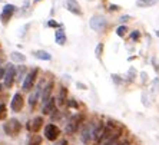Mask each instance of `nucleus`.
I'll return each instance as SVG.
<instances>
[{
    "label": "nucleus",
    "mask_w": 159,
    "mask_h": 145,
    "mask_svg": "<svg viewBox=\"0 0 159 145\" xmlns=\"http://www.w3.org/2000/svg\"><path fill=\"white\" fill-rule=\"evenodd\" d=\"M3 131L9 137H17L20 134V131H22V124L19 122L17 119L11 118L9 121H6V124L3 125Z\"/></svg>",
    "instance_id": "1"
},
{
    "label": "nucleus",
    "mask_w": 159,
    "mask_h": 145,
    "mask_svg": "<svg viewBox=\"0 0 159 145\" xmlns=\"http://www.w3.org/2000/svg\"><path fill=\"white\" fill-rule=\"evenodd\" d=\"M89 26H90V29L96 30V32H102L106 27V19L102 15H95L89 20Z\"/></svg>",
    "instance_id": "2"
},
{
    "label": "nucleus",
    "mask_w": 159,
    "mask_h": 145,
    "mask_svg": "<svg viewBox=\"0 0 159 145\" xmlns=\"http://www.w3.org/2000/svg\"><path fill=\"white\" fill-rule=\"evenodd\" d=\"M82 121H83V115H82V114H78V115L72 116V118L69 119L67 125H66V132L67 134H73V132H76V129L80 127Z\"/></svg>",
    "instance_id": "3"
},
{
    "label": "nucleus",
    "mask_w": 159,
    "mask_h": 145,
    "mask_svg": "<svg viewBox=\"0 0 159 145\" xmlns=\"http://www.w3.org/2000/svg\"><path fill=\"white\" fill-rule=\"evenodd\" d=\"M16 6L15 4H4L3 6V10H2V15H0V22L3 25H7L9 20L11 19V16L15 15L16 12Z\"/></svg>",
    "instance_id": "4"
},
{
    "label": "nucleus",
    "mask_w": 159,
    "mask_h": 145,
    "mask_svg": "<svg viewBox=\"0 0 159 145\" xmlns=\"http://www.w3.org/2000/svg\"><path fill=\"white\" fill-rule=\"evenodd\" d=\"M37 73H39V69H32V71L29 72V73L26 75V79L23 81V91H30L32 88H33V85H34V82H36V78H37Z\"/></svg>",
    "instance_id": "5"
},
{
    "label": "nucleus",
    "mask_w": 159,
    "mask_h": 145,
    "mask_svg": "<svg viewBox=\"0 0 159 145\" xmlns=\"http://www.w3.org/2000/svg\"><path fill=\"white\" fill-rule=\"evenodd\" d=\"M59 135H60V129L56 127L55 124H48L44 127V137L48 138L49 141H56Z\"/></svg>",
    "instance_id": "6"
},
{
    "label": "nucleus",
    "mask_w": 159,
    "mask_h": 145,
    "mask_svg": "<svg viewBox=\"0 0 159 145\" xmlns=\"http://www.w3.org/2000/svg\"><path fill=\"white\" fill-rule=\"evenodd\" d=\"M23 106H25V99H23L22 93H15V96H13V99H11L10 102V108L13 112H20L23 109Z\"/></svg>",
    "instance_id": "7"
},
{
    "label": "nucleus",
    "mask_w": 159,
    "mask_h": 145,
    "mask_svg": "<svg viewBox=\"0 0 159 145\" xmlns=\"http://www.w3.org/2000/svg\"><path fill=\"white\" fill-rule=\"evenodd\" d=\"M15 76H16V68L13 65H9V68L6 69V75H4V85H6V88L13 86Z\"/></svg>",
    "instance_id": "8"
},
{
    "label": "nucleus",
    "mask_w": 159,
    "mask_h": 145,
    "mask_svg": "<svg viewBox=\"0 0 159 145\" xmlns=\"http://www.w3.org/2000/svg\"><path fill=\"white\" fill-rule=\"evenodd\" d=\"M42 125H43V118H42V116H36V118H33L29 124H27V129H29L30 132L37 134L39 129L42 128Z\"/></svg>",
    "instance_id": "9"
},
{
    "label": "nucleus",
    "mask_w": 159,
    "mask_h": 145,
    "mask_svg": "<svg viewBox=\"0 0 159 145\" xmlns=\"http://www.w3.org/2000/svg\"><path fill=\"white\" fill-rule=\"evenodd\" d=\"M66 7L73 15H76V16L82 15V9H80V4L78 3V0H66Z\"/></svg>",
    "instance_id": "10"
},
{
    "label": "nucleus",
    "mask_w": 159,
    "mask_h": 145,
    "mask_svg": "<svg viewBox=\"0 0 159 145\" xmlns=\"http://www.w3.org/2000/svg\"><path fill=\"white\" fill-rule=\"evenodd\" d=\"M42 111H43L44 115H49V114H53V112L56 111V104H55V99L53 98H50L49 101H46L43 104V108H42Z\"/></svg>",
    "instance_id": "11"
},
{
    "label": "nucleus",
    "mask_w": 159,
    "mask_h": 145,
    "mask_svg": "<svg viewBox=\"0 0 159 145\" xmlns=\"http://www.w3.org/2000/svg\"><path fill=\"white\" fill-rule=\"evenodd\" d=\"M40 93H42V88L37 86L36 91L29 96V105L32 109H34V106H36V102H37V99H39V96H40Z\"/></svg>",
    "instance_id": "12"
},
{
    "label": "nucleus",
    "mask_w": 159,
    "mask_h": 145,
    "mask_svg": "<svg viewBox=\"0 0 159 145\" xmlns=\"http://www.w3.org/2000/svg\"><path fill=\"white\" fill-rule=\"evenodd\" d=\"M55 39H56V43H57V45H65V43H66V35H65L63 29H59L56 32Z\"/></svg>",
    "instance_id": "13"
},
{
    "label": "nucleus",
    "mask_w": 159,
    "mask_h": 145,
    "mask_svg": "<svg viewBox=\"0 0 159 145\" xmlns=\"http://www.w3.org/2000/svg\"><path fill=\"white\" fill-rule=\"evenodd\" d=\"M52 89H53V82H49L48 85L44 86L43 89V102L50 99V93H52Z\"/></svg>",
    "instance_id": "14"
},
{
    "label": "nucleus",
    "mask_w": 159,
    "mask_h": 145,
    "mask_svg": "<svg viewBox=\"0 0 159 145\" xmlns=\"http://www.w3.org/2000/svg\"><path fill=\"white\" fill-rule=\"evenodd\" d=\"M33 55L36 56L37 59H42V60H50V59H52V56H50V53L44 52V50H36V52H34Z\"/></svg>",
    "instance_id": "15"
},
{
    "label": "nucleus",
    "mask_w": 159,
    "mask_h": 145,
    "mask_svg": "<svg viewBox=\"0 0 159 145\" xmlns=\"http://www.w3.org/2000/svg\"><path fill=\"white\" fill-rule=\"evenodd\" d=\"M158 3V0H138L136 4L139 7H151L153 4Z\"/></svg>",
    "instance_id": "16"
},
{
    "label": "nucleus",
    "mask_w": 159,
    "mask_h": 145,
    "mask_svg": "<svg viewBox=\"0 0 159 145\" xmlns=\"http://www.w3.org/2000/svg\"><path fill=\"white\" fill-rule=\"evenodd\" d=\"M42 137L40 135H30L29 141H27V145H42Z\"/></svg>",
    "instance_id": "17"
},
{
    "label": "nucleus",
    "mask_w": 159,
    "mask_h": 145,
    "mask_svg": "<svg viewBox=\"0 0 159 145\" xmlns=\"http://www.w3.org/2000/svg\"><path fill=\"white\" fill-rule=\"evenodd\" d=\"M10 58H11V60H15V62H25V60H26V56L22 55L20 52H13L10 55Z\"/></svg>",
    "instance_id": "18"
},
{
    "label": "nucleus",
    "mask_w": 159,
    "mask_h": 145,
    "mask_svg": "<svg viewBox=\"0 0 159 145\" xmlns=\"http://www.w3.org/2000/svg\"><path fill=\"white\" fill-rule=\"evenodd\" d=\"M7 118V108L4 104H0V121H4Z\"/></svg>",
    "instance_id": "19"
},
{
    "label": "nucleus",
    "mask_w": 159,
    "mask_h": 145,
    "mask_svg": "<svg viewBox=\"0 0 159 145\" xmlns=\"http://www.w3.org/2000/svg\"><path fill=\"white\" fill-rule=\"evenodd\" d=\"M159 92V79L155 78L153 79V83H152V91H151V95H156Z\"/></svg>",
    "instance_id": "20"
},
{
    "label": "nucleus",
    "mask_w": 159,
    "mask_h": 145,
    "mask_svg": "<svg viewBox=\"0 0 159 145\" xmlns=\"http://www.w3.org/2000/svg\"><path fill=\"white\" fill-rule=\"evenodd\" d=\"M66 95H67L66 88H62V89H60V93H59V102L60 104H65V102H66Z\"/></svg>",
    "instance_id": "21"
},
{
    "label": "nucleus",
    "mask_w": 159,
    "mask_h": 145,
    "mask_svg": "<svg viewBox=\"0 0 159 145\" xmlns=\"http://www.w3.org/2000/svg\"><path fill=\"white\" fill-rule=\"evenodd\" d=\"M126 32H128V29H126V26H119L118 29H116V35H118V36H125V33Z\"/></svg>",
    "instance_id": "22"
},
{
    "label": "nucleus",
    "mask_w": 159,
    "mask_h": 145,
    "mask_svg": "<svg viewBox=\"0 0 159 145\" xmlns=\"http://www.w3.org/2000/svg\"><path fill=\"white\" fill-rule=\"evenodd\" d=\"M102 52H103V43H98L96 49H95V53H96L98 58H100V56H102Z\"/></svg>",
    "instance_id": "23"
},
{
    "label": "nucleus",
    "mask_w": 159,
    "mask_h": 145,
    "mask_svg": "<svg viewBox=\"0 0 159 145\" xmlns=\"http://www.w3.org/2000/svg\"><path fill=\"white\" fill-rule=\"evenodd\" d=\"M139 36H141V33H139L138 30H133L132 33H130V37H132V40H138V39H139Z\"/></svg>",
    "instance_id": "24"
},
{
    "label": "nucleus",
    "mask_w": 159,
    "mask_h": 145,
    "mask_svg": "<svg viewBox=\"0 0 159 145\" xmlns=\"http://www.w3.org/2000/svg\"><path fill=\"white\" fill-rule=\"evenodd\" d=\"M67 106H69V108H78V104H76L75 99H69L67 101Z\"/></svg>",
    "instance_id": "25"
},
{
    "label": "nucleus",
    "mask_w": 159,
    "mask_h": 145,
    "mask_svg": "<svg viewBox=\"0 0 159 145\" xmlns=\"http://www.w3.org/2000/svg\"><path fill=\"white\" fill-rule=\"evenodd\" d=\"M48 26L49 27H59L60 25L57 22H55V20H49V22H48Z\"/></svg>",
    "instance_id": "26"
},
{
    "label": "nucleus",
    "mask_w": 159,
    "mask_h": 145,
    "mask_svg": "<svg viewBox=\"0 0 159 145\" xmlns=\"http://www.w3.org/2000/svg\"><path fill=\"white\" fill-rule=\"evenodd\" d=\"M129 16H122V17L119 19V22H122V23H125V22H128V20H129Z\"/></svg>",
    "instance_id": "27"
},
{
    "label": "nucleus",
    "mask_w": 159,
    "mask_h": 145,
    "mask_svg": "<svg viewBox=\"0 0 159 145\" xmlns=\"http://www.w3.org/2000/svg\"><path fill=\"white\" fill-rule=\"evenodd\" d=\"M55 145H69V144H67V141H66V139H62V141H59V142H56V144Z\"/></svg>",
    "instance_id": "28"
},
{
    "label": "nucleus",
    "mask_w": 159,
    "mask_h": 145,
    "mask_svg": "<svg viewBox=\"0 0 159 145\" xmlns=\"http://www.w3.org/2000/svg\"><path fill=\"white\" fill-rule=\"evenodd\" d=\"M119 9H120V7H119V6H116V4H111V10H112V12L119 10Z\"/></svg>",
    "instance_id": "29"
},
{
    "label": "nucleus",
    "mask_w": 159,
    "mask_h": 145,
    "mask_svg": "<svg viewBox=\"0 0 159 145\" xmlns=\"http://www.w3.org/2000/svg\"><path fill=\"white\" fill-rule=\"evenodd\" d=\"M4 75H6V71H4L3 68H0V79L4 78Z\"/></svg>",
    "instance_id": "30"
},
{
    "label": "nucleus",
    "mask_w": 159,
    "mask_h": 145,
    "mask_svg": "<svg viewBox=\"0 0 159 145\" xmlns=\"http://www.w3.org/2000/svg\"><path fill=\"white\" fill-rule=\"evenodd\" d=\"M23 72H25V66H22V69H20V72H19V79H22V76H23Z\"/></svg>",
    "instance_id": "31"
},
{
    "label": "nucleus",
    "mask_w": 159,
    "mask_h": 145,
    "mask_svg": "<svg viewBox=\"0 0 159 145\" xmlns=\"http://www.w3.org/2000/svg\"><path fill=\"white\" fill-rule=\"evenodd\" d=\"M118 145H130L129 142H120V144H118Z\"/></svg>",
    "instance_id": "32"
},
{
    "label": "nucleus",
    "mask_w": 159,
    "mask_h": 145,
    "mask_svg": "<svg viewBox=\"0 0 159 145\" xmlns=\"http://www.w3.org/2000/svg\"><path fill=\"white\" fill-rule=\"evenodd\" d=\"M2 62H3V56L0 55V65H2Z\"/></svg>",
    "instance_id": "33"
},
{
    "label": "nucleus",
    "mask_w": 159,
    "mask_h": 145,
    "mask_svg": "<svg viewBox=\"0 0 159 145\" xmlns=\"http://www.w3.org/2000/svg\"><path fill=\"white\" fill-rule=\"evenodd\" d=\"M2 89H3V86H2V85H0V91H2Z\"/></svg>",
    "instance_id": "34"
},
{
    "label": "nucleus",
    "mask_w": 159,
    "mask_h": 145,
    "mask_svg": "<svg viewBox=\"0 0 159 145\" xmlns=\"http://www.w3.org/2000/svg\"><path fill=\"white\" fill-rule=\"evenodd\" d=\"M36 2H40V0H36Z\"/></svg>",
    "instance_id": "35"
}]
</instances>
